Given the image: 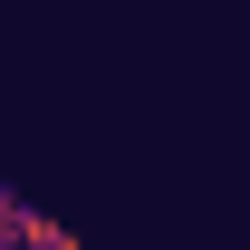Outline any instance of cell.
<instances>
[{"instance_id":"cell-1","label":"cell","mask_w":250,"mask_h":250,"mask_svg":"<svg viewBox=\"0 0 250 250\" xmlns=\"http://www.w3.org/2000/svg\"><path fill=\"white\" fill-rule=\"evenodd\" d=\"M0 250H77V241H67V231H58L48 212H29V202H20V231H10Z\"/></svg>"}]
</instances>
